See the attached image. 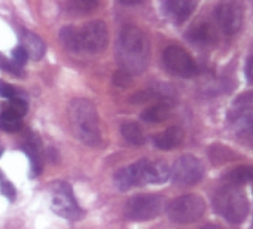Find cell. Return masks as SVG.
Returning a JSON list of instances; mask_svg holds the SVG:
<instances>
[{
	"mask_svg": "<svg viewBox=\"0 0 253 229\" xmlns=\"http://www.w3.org/2000/svg\"><path fill=\"white\" fill-rule=\"evenodd\" d=\"M151 57V45L148 36L134 26H126L121 30L116 43V58L124 72L140 75L146 70Z\"/></svg>",
	"mask_w": 253,
	"mask_h": 229,
	"instance_id": "obj_1",
	"label": "cell"
},
{
	"mask_svg": "<svg viewBox=\"0 0 253 229\" xmlns=\"http://www.w3.org/2000/svg\"><path fill=\"white\" fill-rule=\"evenodd\" d=\"M69 122L75 137L86 146H97L101 142L98 113L94 104L85 98H76L69 104Z\"/></svg>",
	"mask_w": 253,
	"mask_h": 229,
	"instance_id": "obj_2",
	"label": "cell"
},
{
	"mask_svg": "<svg viewBox=\"0 0 253 229\" xmlns=\"http://www.w3.org/2000/svg\"><path fill=\"white\" fill-rule=\"evenodd\" d=\"M214 208L231 223H241L249 213L246 195L234 186H226L214 195Z\"/></svg>",
	"mask_w": 253,
	"mask_h": 229,
	"instance_id": "obj_3",
	"label": "cell"
},
{
	"mask_svg": "<svg viewBox=\"0 0 253 229\" xmlns=\"http://www.w3.org/2000/svg\"><path fill=\"white\" fill-rule=\"evenodd\" d=\"M166 199L161 195L145 193L136 195L125 204V217L134 222H146L158 217L164 210Z\"/></svg>",
	"mask_w": 253,
	"mask_h": 229,
	"instance_id": "obj_4",
	"label": "cell"
},
{
	"mask_svg": "<svg viewBox=\"0 0 253 229\" xmlns=\"http://www.w3.org/2000/svg\"><path fill=\"white\" fill-rule=\"evenodd\" d=\"M51 207L60 217L67 220H79L84 217V211L66 182H57L51 186Z\"/></svg>",
	"mask_w": 253,
	"mask_h": 229,
	"instance_id": "obj_5",
	"label": "cell"
},
{
	"mask_svg": "<svg viewBox=\"0 0 253 229\" xmlns=\"http://www.w3.org/2000/svg\"><path fill=\"white\" fill-rule=\"evenodd\" d=\"M204 210L206 204L203 198L198 195H183L170 202L167 214L176 223H192L204 214Z\"/></svg>",
	"mask_w": 253,
	"mask_h": 229,
	"instance_id": "obj_6",
	"label": "cell"
},
{
	"mask_svg": "<svg viewBox=\"0 0 253 229\" xmlns=\"http://www.w3.org/2000/svg\"><path fill=\"white\" fill-rule=\"evenodd\" d=\"M109 40V32L103 21H91L85 24L79 30V46L81 51L89 52V54H98L103 52L107 46Z\"/></svg>",
	"mask_w": 253,
	"mask_h": 229,
	"instance_id": "obj_7",
	"label": "cell"
},
{
	"mask_svg": "<svg viewBox=\"0 0 253 229\" xmlns=\"http://www.w3.org/2000/svg\"><path fill=\"white\" fill-rule=\"evenodd\" d=\"M163 61L166 69L180 77H192L197 75L198 69L192 57L180 46H169L163 54Z\"/></svg>",
	"mask_w": 253,
	"mask_h": 229,
	"instance_id": "obj_8",
	"label": "cell"
},
{
	"mask_svg": "<svg viewBox=\"0 0 253 229\" xmlns=\"http://www.w3.org/2000/svg\"><path fill=\"white\" fill-rule=\"evenodd\" d=\"M170 174L176 185L191 186L203 179L204 167L198 158H195L192 155H183L174 162Z\"/></svg>",
	"mask_w": 253,
	"mask_h": 229,
	"instance_id": "obj_9",
	"label": "cell"
},
{
	"mask_svg": "<svg viewBox=\"0 0 253 229\" xmlns=\"http://www.w3.org/2000/svg\"><path fill=\"white\" fill-rule=\"evenodd\" d=\"M216 18L226 35H234L243 23V6L237 2H223L216 8Z\"/></svg>",
	"mask_w": 253,
	"mask_h": 229,
	"instance_id": "obj_10",
	"label": "cell"
},
{
	"mask_svg": "<svg viewBox=\"0 0 253 229\" xmlns=\"http://www.w3.org/2000/svg\"><path fill=\"white\" fill-rule=\"evenodd\" d=\"M145 162H146V159H140L128 167L116 171V174L113 177L115 186L119 191L125 192L133 186L145 185Z\"/></svg>",
	"mask_w": 253,
	"mask_h": 229,
	"instance_id": "obj_11",
	"label": "cell"
},
{
	"mask_svg": "<svg viewBox=\"0 0 253 229\" xmlns=\"http://www.w3.org/2000/svg\"><path fill=\"white\" fill-rule=\"evenodd\" d=\"M186 38L189 42L201 46H210L217 42V32L211 23L206 20L195 21L186 32Z\"/></svg>",
	"mask_w": 253,
	"mask_h": 229,
	"instance_id": "obj_12",
	"label": "cell"
},
{
	"mask_svg": "<svg viewBox=\"0 0 253 229\" xmlns=\"http://www.w3.org/2000/svg\"><path fill=\"white\" fill-rule=\"evenodd\" d=\"M234 134L243 145L253 148V109L234 114Z\"/></svg>",
	"mask_w": 253,
	"mask_h": 229,
	"instance_id": "obj_13",
	"label": "cell"
},
{
	"mask_svg": "<svg viewBox=\"0 0 253 229\" xmlns=\"http://www.w3.org/2000/svg\"><path fill=\"white\" fill-rule=\"evenodd\" d=\"M197 3L191 2V0H169V2L163 3V9L166 15L174 23L182 24L189 18L192 11L195 9Z\"/></svg>",
	"mask_w": 253,
	"mask_h": 229,
	"instance_id": "obj_14",
	"label": "cell"
},
{
	"mask_svg": "<svg viewBox=\"0 0 253 229\" xmlns=\"http://www.w3.org/2000/svg\"><path fill=\"white\" fill-rule=\"evenodd\" d=\"M170 177V167L166 161H149L145 162V185H161L166 183Z\"/></svg>",
	"mask_w": 253,
	"mask_h": 229,
	"instance_id": "obj_15",
	"label": "cell"
},
{
	"mask_svg": "<svg viewBox=\"0 0 253 229\" xmlns=\"http://www.w3.org/2000/svg\"><path fill=\"white\" fill-rule=\"evenodd\" d=\"M183 142V130L180 127H170L154 137V145L161 151H171Z\"/></svg>",
	"mask_w": 253,
	"mask_h": 229,
	"instance_id": "obj_16",
	"label": "cell"
},
{
	"mask_svg": "<svg viewBox=\"0 0 253 229\" xmlns=\"http://www.w3.org/2000/svg\"><path fill=\"white\" fill-rule=\"evenodd\" d=\"M21 40H23V48L26 49L29 58L41 60L45 55L46 45L38 35H35L32 32H24L21 36Z\"/></svg>",
	"mask_w": 253,
	"mask_h": 229,
	"instance_id": "obj_17",
	"label": "cell"
},
{
	"mask_svg": "<svg viewBox=\"0 0 253 229\" xmlns=\"http://www.w3.org/2000/svg\"><path fill=\"white\" fill-rule=\"evenodd\" d=\"M170 103H158L155 106H151L148 107L145 112H142L140 114V118L145 121V122H151V124H157V122H163L169 118V114H170Z\"/></svg>",
	"mask_w": 253,
	"mask_h": 229,
	"instance_id": "obj_18",
	"label": "cell"
},
{
	"mask_svg": "<svg viewBox=\"0 0 253 229\" xmlns=\"http://www.w3.org/2000/svg\"><path fill=\"white\" fill-rule=\"evenodd\" d=\"M223 179L231 185H243L253 182V165H240L237 168L229 170Z\"/></svg>",
	"mask_w": 253,
	"mask_h": 229,
	"instance_id": "obj_19",
	"label": "cell"
},
{
	"mask_svg": "<svg viewBox=\"0 0 253 229\" xmlns=\"http://www.w3.org/2000/svg\"><path fill=\"white\" fill-rule=\"evenodd\" d=\"M0 128L6 133H17L23 128L21 116L11 110H5L0 113Z\"/></svg>",
	"mask_w": 253,
	"mask_h": 229,
	"instance_id": "obj_20",
	"label": "cell"
},
{
	"mask_svg": "<svg viewBox=\"0 0 253 229\" xmlns=\"http://www.w3.org/2000/svg\"><path fill=\"white\" fill-rule=\"evenodd\" d=\"M121 134L130 145L142 146L145 143V136H143V133H142V130H140V127L137 124H133V122L124 124L121 127Z\"/></svg>",
	"mask_w": 253,
	"mask_h": 229,
	"instance_id": "obj_21",
	"label": "cell"
},
{
	"mask_svg": "<svg viewBox=\"0 0 253 229\" xmlns=\"http://www.w3.org/2000/svg\"><path fill=\"white\" fill-rule=\"evenodd\" d=\"M60 40L63 42V45L72 51V52H79L81 46H79V30L75 27H64L60 32Z\"/></svg>",
	"mask_w": 253,
	"mask_h": 229,
	"instance_id": "obj_22",
	"label": "cell"
},
{
	"mask_svg": "<svg viewBox=\"0 0 253 229\" xmlns=\"http://www.w3.org/2000/svg\"><path fill=\"white\" fill-rule=\"evenodd\" d=\"M24 152L27 153V156L30 158V162H32V168H33V171L38 174V173H41V170H42V162H41V158H39V153H38V151L35 149V148H32V146H26L24 148Z\"/></svg>",
	"mask_w": 253,
	"mask_h": 229,
	"instance_id": "obj_23",
	"label": "cell"
},
{
	"mask_svg": "<svg viewBox=\"0 0 253 229\" xmlns=\"http://www.w3.org/2000/svg\"><path fill=\"white\" fill-rule=\"evenodd\" d=\"M8 110L17 113L18 116H23L24 113H27V103H26L23 98L15 97V98L9 100V109H8Z\"/></svg>",
	"mask_w": 253,
	"mask_h": 229,
	"instance_id": "obj_24",
	"label": "cell"
},
{
	"mask_svg": "<svg viewBox=\"0 0 253 229\" xmlns=\"http://www.w3.org/2000/svg\"><path fill=\"white\" fill-rule=\"evenodd\" d=\"M113 83H115L116 86H122V88L128 86V85L131 83V75H130V73H126V72H124V70H118V72L113 75Z\"/></svg>",
	"mask_w": 253,
	"mask_h": 229,
	"instance_id": "obj_25",
	"label": "cell"
},
{
	"mask_svg": "<svg viewBox=\"0 0 253 229\" xmlns=\"http://www.w3.org/2000/svg\"><path fill=\"white\" fill-rule=\"evenodd\" d=\"M27 60H29V55H27V52H26V49L23 46H18V48H15L12 51V63L14 64L21 67V66H24L27 63Z\"/></svg>",
	"mask_w": 253,
	"mask_h": 229,
	"instance_id": "obj_26",
	"label": "cell"
},
{
	"mask_svg": "<svg viewBox=\"0 0 253 229\" xmlns=\"http://www.w3.org/2000/svg\"><path fill=\"white\" fill-rule=\"evenodd\" d=\"M0 95L3 98H8V100H12L17 97V91L5 80H0Z\"/></svg>",
	"mask_w": 253,
	"mask_h": 229,
	"instance_id": "obj_27",
	"label": "cell"
},
{
	"mask_svg": "<svg viewBox=\"0 0 253 229\" xmlns=\"http://www.w3.org/2000/svg\"><path fill=\"white\" fill-rule=\"evenodd\" d=\"M97 5H98L97 2H89V0H76V2L72 3V8H76L81 12H88V11L94 9Z\"/></svg>",
	"mask_w": 253,
	"mask_h": 229,
	"instance_id": "obj_28",
	"label": "cell"
},
{
	"mask_svg": "<svg viewBox=\"0 0 253 229\" xmlns=\"http://www.w3.org/2000/svg\"><path fill=\"white\" fill-rule=\"evenodd\" d=\"M0 192H2L3 195H6L9 199L15 198V188L9 182H6L3 177H0Z\"/></svg>",
	"mask_w": 253,
	"mask_h": 229,
	"instance_id": "obj_29",
	"label": "cell"
},
{
	"mask_svg": "<svg viewBox=\"0 0 253 229\" xmlns=\"http://www.w3.org/2000/svg\"><path fill=\"white\" fill-rule=\"evenodd\" d=\"M2 67L5 69V70H8L9 73H14V75H17V76H21V67L20 66H17V64H14V63H9V61H2Z\"/></svg>",
	"mask_w": 253,
	"mask_h": 229,
	"instance_id": "obj_30",
	"label": "cell"
},
{
	"mask_svg": "<svg viewBox=\"0 0 253 229\" xmlns=\"http://www.w3.org/2000/svg\"><path fill=\"white\" fill-rule=\"evenodd\" d=\"M246 73H247V77L253 82V57H250V60L247 61V66H246Z\"/></svg>",
	"mask_w": 253,
	"mask_h": 229,
	"instance_id": "obj_31",
	"label": "cell"
},
{
	"mask_svg": "<svg viewBox=\"0 0 253 229\" xmlns=\"http://www.w3.org/2000/svg\"><path fill=\"white\" fill-rule=\"evenodd\" d=\"M203 229H223V228H220V226H217V225H206Z\"/></svg>",
	"mask_w": 253,
	"mask_h": 229,
	"instance_id": "obj_32",
	"label": "cell"
}]
</instances>
